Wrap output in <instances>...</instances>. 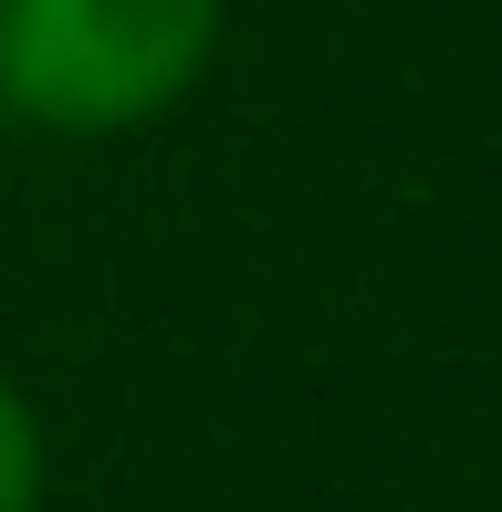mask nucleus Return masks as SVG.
<instances>
[{
  "label": "nucleus",
  "instance_id": "nucleus-1",
  "mask_svg": "<svg viewBox=\"0 0 502 512\" xmlns=\"http://www.w3.org/2000/svg\"><path fill=\"white\" fill-rule=\"evenodd\" d=\"M220 0H0V84L42 126H136L210 63Z\"/></svg>",
  "mask_w": 502,
  "mask_h": 512
},
{
  "label": "nucleus",
  "instance_id": "nucleus-2",
  "mask_svg": "<svg viewBox=\"0 0 502 512\" xmlns=\"http://www.w3.org/2000/svg\"><path fill=\"white\" fill-rule=\"evenodd\" d=\"M42 502V429L21 408V387L0 377V512H32Z\"/></svg>",
  "mask_w": 502,
  "mask_h": 512
}]
</instances>
